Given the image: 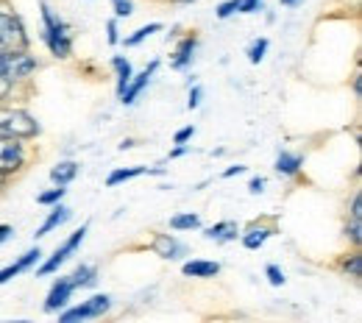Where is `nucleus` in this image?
I'll list each match as a JSON object with an SVG mask.
<instances>
[{
    "label": "nucleus",
    "mask_w": 362,
    "mask_h": 323,
    "mask_svg": "<svg viewBox=\"0 0 362 323\" xmlns=\"http://www.w3.org/2000/svg\"><path fill=\"white\" fill-rule=\"evenodd\" d=\"M120 28H117V17H112L109 23H106V42L109 45H120Z\"/></svg>",
    "instance_id": "c85d7f7f"
},
{
    "label": "nucleus",
    "mask_w": 362,
    "mask_h": 323,
    "mask_svg": "<svg viewBox=\"0 0 362 323\" xmlns=\"http://www.w3.org/2000/svg\"><path fill=\"white\" fill-rule=\"evenodd\" d=\"M73 293H76V287H73L70 276H59L53 284H50V290H47L42 310H45V312H62V310L70 304Z\"/></svg>",
    "instance_id": "6e6552de"
},
{
    "label": "nucleus",
    "mask_w": 362,
    "mask_h": 323,
    "mask_svg": "<svg viewBox=\"0 0 362 323\" xmlns=\"http://www.w3.org/2000/svg\"><path fill=\"white\" fill-rule=\"evenodd\" d=\"M187 151H189V148H187V145H176V148H173V151H170V153H168V156H170V159H181V156H184V153H187Z\"/></svg>",
    "instance_id": "4c0bfd02"
},
{
    "label": "nucleus",
    "mask_w": 362,
    "mask_h": 323,
    "mask_svg": "<svg viewBox=\"0 0 362 323\" xmlns=\"http://www.w3.org/2000/svg\"><path fill=\"white\" fill-rule=\"evenodd\" d=\"M25 47H31V40L23 17L8 6H0V53H14Z\"/></svg>",
    "instance_id": "7ed1b4c3"
},
{
    "label": "nucleus",
    "mask_w": 362,
    "mask_h": 323,
    "mask_svg": "<svg viewBox=\"0 0 362 323\" xmlns=\"http://www.w3.org/2000/svg\"><path fill=\"white\" fill-rule=\"evenodd\" d=\"M201 100H204V87H201V84H195V87L189 90V98H187V109H198V106H201Z\"/></svg>",
    "instance_id": "7c9ffc66"
},
{
    "label": "nucleus",
    "mask_w": 362,
    "mask_h": 323,
    "mask_svg": "<svg viewBox=\"0 0 362 323\" xmlns=\"http://www.w3.org/2000/svg\"><path fill=\"white\" fill-rule=\"evenodd\" d=\"M245 170H248L245 165H231V168H226V170H223V179H234V176H243Z\"/></svg>",
    "instance_id": "f704fd0d"
},
{
    "label": "nucleus",
    "mask_w": 362,
    "mask_h": 323,
    "mask_svg": "<svg viewBox=\"0 0 362 323\" xmlns=\"http://www.w3.org/2000/svg\"><path fill=\"white\" fill-rule=\"evenodd\" d=\"M70 218H73V209H70V206H64L62 201H59V204H53V206H50V212H47V218L42 221V226L37 229V234H34V237L40 240V237H45V234H50V231L62 229V226H64Z\"/></svg>",
    "instance_id": "dca6fc26"
},
{
    "label": "nucleus",
    "mask_w": 362,
    "mask_h": 323,
    "mask_svg": "<svg viewBox=\"0 0 362 323\" xmlns=\"http://www.w3.org/2000/svg\"><path fill=\"white\" fill-rule=\"evenodd\" d=\"M195 47H198V34L192 31V34H187V37H181L179 42H176V50H173V59H170V67L173 70H187L189 64H192V59H195Z\"/></svg>",
    "instance_id": "ddd939ff"
},
{
    "label": "nucleus",
    "mask_w": 362,
    "mask_h": 323,
    "mask_svg": "<svg viewBox=\"0 0 362 323\" xmlns=\"http://www.w3.org/2000/svg\"><path fill=\"white\" fill-rule=\"evenodd\" d=\"M262 11V0H240V14H257Z\"/></svg>",
    "instance_id": "473e14b6"
},
{
    "label": "nucleus",
    "mask_w": 362,
    "mask_h": 323,
    "mask_svg": "<svg viewBox=\"0 0 362 323\" xmlns=\"http://www.w3.org/2000/svg\"><path fill=\"white\" fill-rule=\"evenodd\" d=\"M87 234H90V223H81L78 229L73 231V234H70V237H67V240H64V242H62V245L47 257L45 262H40V265L34 268V271H37V276L42 278V276L56 274V271H59V268H62V265H64V262H67V259L81 248V242L87 240Z\"/></svg>",
    "instance_id": "20e7f679"
},
{
    "label": "nucleus",
    "mask_w": 362,
    "mask_h": 323,
    "mask_svg": "<svg viewBox=\"0 0 362 323\" xmlns=\"http://www.w3.org/2000/svg\"><path fill=\"white\" fill-rule=\"evenodd\" d=\"M112 70H115V76H117V95H120L129 87V81H132V76H134V67H132V61H129L126 56H112Z\"/></svg>",
    "instance_id": "412c9836"
},
{
    "label": "nucleus",
    "mask_w": 362,
    "mask_h": 323,
    "mask_svg": "<svg viewBox=\"0 0 362 323\" xmlns=\"http://www.w3.org/2000/svg\"><path fill=\"white\" fill-rule=\"evenodd\" d=\"M170 229L173 231H195L201 229V215L198 212H181L170 218Z\"/></svg>",
    "instance_id": "b1692460"
},
{
    "label": "nucleus",
    "mask_w": 362,
    "mask_h": 323,
    "mask_svg": "<svg viewBox=\"0 0 362 323\" xmlns=\"http://www.w3.org/2000/svg\"><path fill=\"white\" fill-rule=\"evenodd\" d=\"M8 182H11V179H8V176H3V173H0V195H3V192H6V187H8Z\"/></svg>",
    "instance_id": "ea45409f"
},
{
    "label": "nucleus",
    "mask_w": 362,
    "mask_h": 323,
    "mask_svg": "<svg viewBox=\"0 0 362 323\" xmlns=\"http://www.w3.org/2000/svg\"><path fill=\"white\" fill-rule=\"evenodd\" d=\"M109 310H112V295L95 293L87 301H81V304H76V307H70V310H62V312H59V321L62 323L92 321V318H103Z\"/></svg>",
    "instance_id": "39448f33"
},
{
    "label": "nucleus",
    "mask_w": 362,
    "mask_h": 323,
    "mask_svg": "<svg viewBox=\"0 0 362 323\" xmlns=\"http://www.w3.org/2000/svg\"><path fill=\"white\" fill-rule=\"evenodd\" d=\"M40 134H42V126L28 109L0 103V139H23V142H28V139H37Z\"/></svg>",
    "instance_id": "f03ea898"
},
{
    "label": "nucleus",
    "mask_w": 362,
    "mask_h": 323,
    "mask_svg": "<svg viewBox=\"0 0 362 323\" xmlns=\"http://www.w3.org/2000/svg\"><path fill=\"white\" fill-rule=\"evenodd\" d=\"M42 262V248L37 245V248H28L23 257H17L11 265H6V268H0V284H6L8 278L20 276V274H25V271H34L37 265Z\"/></svg>",
    "instance_id": "9b49d317"
},
{
    "label": "nucleus",
    "mask_w": 362,
    "mask_h": 323,
    "mask_svg": "<svg viewBox=\"0 0 362 323\" xmlns=\"http://www.w3.org/2000/svg\"><path fill=\"white\" fill-rule=\"evenodd\" d=\"M265 276H268V281H271L273 287H281V284L287 281V278H284V271H281L279 265H268V268H265Z\"/></svg>",
    "instance_id": "c756f323"
},
{
    "label": "nucleus",
    "mask_w": 362,
    "mask_h": 323,
    "mask_svg": "<svg viewBox=\"0 0 362 323\" xmlns=\"http://www.w3.org/2000/svg\"><path fill=\"white\" fill-rule=\"evenodd\" d=\"M8 64H11V53H0V78H8Z\"/></svg>",
    "instance_id": "c9c22d12"
},
{
    "label": "nucleus",
    "mask_w": 362,
    "mask_h": 323,
    "mask_svg": "<svg viewBox=\"0 0 362 323\" xmlns=\"http://www.w3.org/2000/svg\"><path fill=\"white\" fill-rule=\"evenodd\" d=\"M343 234H346V240H349L354 248H360L362 245V192L360 189L351 195V204H349V215H346Z\"/></svg>",
    "instance_id": "1a4fd4ad"
},
{
    "label": "nucleus",
    "mask_w": 362,
    "mask_h": 323,
    "mask_svg": "<svg viewBox=\"0 0 362 323\" xmlns=\"http://www.w3.org/2000/svg\"><path fill=\"white\" fill-rule=\"evenodd\" d=\"M204 237L212 242H234V240H240V226H237V221H218L215 226L204 229Z\"/></svg>",
    "instance_id": "a211bd4d"
},
{
    "label": "nucleus",
    "mask_w": 362,
    "mask_h": 323,
    "mask_svg": "<svg viewBox=\"0 0 362 323\" xmlns=\"http://www.w3.org/2000/svg\"><path fill=\"white\" fill-rule=\"evenodd\" d=\"M337 268H340L349 278L360 281L362 278V251L360 248H354V251L343 254V257H340V262H337Z\"/></svg>",
    "instance_id": "aec40b11"
},
{
    "label": "nucleus",
    "mask_w": 362,
    "mask_h": 323,
    "mask_svg": "<svg viewBox=\"0 0 362 323\" xmlns=\"http://www.w3.org/2000/svg\"><path fill=\"white\" fill-rule=\"evenodd\" d=\"M234 14H240V0H223V3H218V8H215V17H218V20H228V17H234Z\"/></svg>",
    "instance_id": "cd10ccee"
},
{
    "label": "nucleus",
    "mask_w": 362,
    "mask_h": 323,
    "mask_svg": "<svg viewBox=\"0 0 362 323\" xmlns=\"http://www.w3.org/2000/svg\"><path fill=\"white\" fill-rule=\"evenodd\" d=\"M276 231H279L276 221H271V223H268V221H254V223H248L245 229H240V242H243V248H248V251H259Z\"/></svg>",
    "instance_id": "0eeeda50"
},
{
    "label": "nucleus",
    "mask_w": 362,
    "mask_h": 323,
    "mask_svg": "<svg viewBox=\"0 0 362 323\" xmlns=\"http://www.w3.org/2000/svg\"><path fill=\"white\" fill-rule=\"evenodd\" d=\"M195 137V126H184L176 131V137H173V145H187L189 139Z\"/></svg>",
    "instance_id": "2f4dec72"
},
{
    "label": "nucleus",
    "mask_w": 362,
    "mask_h": 323,
    "mask_svg": "<svg viewBox=\"0 0 362 323\" xmlns=\"http://www.w3.org/2000/svg\"><path fill=\"white\" fill-rule=\"evenodd\" d=\"M151 251L156 254V257H162V259H179L187 254V245L176 240V234H162V231H156L153 234V240H151Z\"/></svg>",
    "instance_id": "f8f14e48"
},
{
    "label": "nucleus",
    "mask_w": 362,
    "mask_h": 323,
    "mask_svg": "<svg viewBox=\"0 0 362 323\" xmlns=\"http://www.w3.org/2000/svg\"><path fill=\"white\" fill-rule=\"evenodd\" d=\"M265 184H268L265 176H254V179L248 182V192H251V195H259V192H265Z\"/></svg>",
    "instance_id": "72a5a7b5"
},
{
    "label": "nucleus",
    "mask_w": 362,
    "mask_h": 323,
    "mask_svg": "<svg viewBox=\"0 0 362 323\" xmlns=\"http://www.w3.org/2000/svg\"><path fill=\"white\" fill-rule=\"evenodd\" d=\"M279 3H281V6H298L301 0H279Z\"/></svg>",
    "instance_id": "79ce46f5"
},
{
    "label": "nucleus",
    "mask_w": 362,
    "mask_h": 323,
    "mask_svg": "<svg viewBox=\"0 0 362 323\" xmlns=\"http://www.w3.org/2000/svg\"><path fill=\"white\" fill-rule=\"evenodd\" d=\"M268 47H271V42H268V37H257L251 45H248V61L251 64H259L262 59H265V53H268Z\"/></svg>",
    "instance_id": "393cba45"
},
{
    "label": "nucleus",
    "mask_w": 362,
    "mask_h": 323,
    "mask_svg": "<svg viewBox=\"0 0 362 323\" xmlns=\"http://www.w3.org/2000/svg\"><path fill=\"white\" fill-rule=\"evenodd\" d=\"M64 192H67L64 187L53 184L50 189H45V192L37 195V204H40V206H53V204H59V201L64 198Z\"/></svg>",
    "instance_id": "a878e982"
},
{
    "label": "nucleus",
    "mask_w": 362,
    "mask_h": 323,
    "mask_svg": "<svg viewBox=\"0 0 362 323\" xmlns=\"http://www.w3.org/2000/svg\"><path fill=\"white\" fill-rule=\"evenodd\" d=\"M139 176H165V168H142V165H136V168H117V170H112L106 176V187L126 184V182L139 179Z\"/></svg>",
    "instance_id": "4468645a"
},
{
    "label": "nucleus",
    "mask_w": 362,
    "mask_h": 323,
    "mask_svg": "<svg viewBox=\"0 0 362 323\" xmlns=\"http://www.w3.org/2000/svg\"><path fill=\"white\" fill-rule=\"evenodd\" d=\"M70 281L76 290H90L98 284V268L95 265H78L73 274H70Z\"/></svg>",
    "instance_id": "4be33fe9"
},
{
    "label": "nucleus",
    "mask_w": 362,
    "mask_h": 323,
    "mask_svg": "<svg viewBox=\"0 0 362 323\" xmlns=\"http://www.w3.org/2000/svg\"><path fill=\"white\" fill-rule=\"evenodd\" d=\"M156 70H159V59H153L142 73H134V76H132V81H129V87L120 93V103H123V106L136 103V98L145 93V87L151 84V78L156 76Z\"/></svg>",
    "instance_id": "9d476101"
},
{
    "label": "nucleus",
    "mask_w": 362,
    "mask_h": 323,
    "mask_svg": "<svg viewBox=\"0 0 362 323\" xmlns=\"http://www.w3.org/2000/svg\"><path fill=\"white\" fill-rule=\"evenodd\" d=\"M11 234H14V229H11L8 223H0V245H3V242H6Z\"/></svg>",
    "instance_id": "e433bc0d"
},
{
    "label": "nucleus",
    "mask_w": 362,
    "mask_h": 323,
    "mask_svg": "<svg viewBox=\"0 0 362 323\" xmlns=\"http://www.w3.org/2000/svg\"><path fill=\"white\" fill-rule=\"evenodd\" d=\"M176 3H195V0H176Z\"/></svg>",
    "instance_id": "37998d69"
},
{
    "label": "nucleus",
    "mask_w": 362,
    "mask_h": 323,
    "mask_svg": "<svg viewBox=\"0 0 362 323\" xmlns=\"http://www.w3.org/2000/svg\"><path fill=\"white\" fill-rule=\"evenodd\" d=\"M181 274L187 278H212L221 274V262H212V259H187L181 265Z\"/></svg>",
    "instance_id": "f3484780"
},
{
    "label": "nucleus",
    "mask_w": 362,
    "mask_h": 323,
    "mask_svg": "<svg viewBox=\"0 0 362 323\" xmlns=\"http://www.w3.org/2000/svg\"><path fill=\"white\" fill-rule=\"evenodd\" d=\"M273 170H276L279 176H284V179H296V176H301V170H304V156H301V153H293V151H279Z\"/></svg>",
    "instance_id": "2eb2a0df"
},
{
    "label": "nucleus",
    "mask_w": 362,
    "mask_h": 323,
    "mask_svg": "<svg viewBox=\"0 0 362 323\" xmlns=\"http://www.w3.org/2000/svg\"><path fill=\"white\" fill-rule=\"evenodd\" d=\"M0 145H3V139H0Z\"/></svg>",
    "instance_id": "c03bdc74"
},
{
    "label": "nucleus",
    "mask_w": 362,
    "mask_h": 323,
    "mask_svg": "<svg viewBox=\"0 0 362 323\" xmlns=\"http://www.w3.org/2000/svg\"><path fill=\"white\" fill-rule=\"evenodd\" d=\"M162 28H165L162 23H148V25H139L136 31H132L129 37H123L120 42H123V45H126V47H136V45H142L145 40H151L153 34H159Z\"/></svg>",
    "instance_id": "5701e85b"
},
{
    "label": "nucleus",
    "mask_w": 362,
    "mask_h": 323,
    "mask_svg": "<svg viewBox=\"0 0 362 323\" xmlns=\"http://www.w3.org/2000/svg\"><path fill=\"white\" fill-rule=\"evenodd\" d=\"M40 17H42V42L53 59H70L73 56V34L70 25L50 8L47 0H40Z\"/></svg>",
    "instance_id": "f257e3e1"
},
{
    "label": "nucleus",
    "mask_w": 362,
    "mask_h": 323,
    "mask_svg": "<svg viewBox=\"0 0 362 323\" xmlns=\"http://www.w3.org/2000/svg\"><path fill=\"white\" fill-rule=\"evenodd\" d=\"M78 170H81V165L78 162H73V159H62V162H56L53 168H50V182L59 187H67L76 182V176H78Z\"/></svg>",
    "instance_id": "6ab92c4d"
},
{
    "label": "nucleus",
    "mask_w": 362,
    "mask_h": 323,
    "mask_svg": "<svg viewBox=\"0 0 362 323\" xmlns=\"http://www.w3.org/2000/svg\"><path fill=\"white\" fill-rule=\"evenodd\" d=\"M126 148H134V139H123L120 142V151H126Z\"/></svg>",
    "instance_id": "a19ab883"
},
{
    "label": "nucleus",
    "mask_w": 362,
    "mask_h": 323,
    "mask_svg": "<svg viewBox=\"0 0 362 323\" xmlns=\"http://www.w3.org/2000/svg\"><path fill=\"white\" fill-rule=\"evenodd\" d=\"M28 159H31V153L23 139H3V145H0V173L3 176L14 179L17 173H23L28 168Z\"/></svg>",
    "instance_id": "423d86ee"
},
{
    "label": "nucleus",
    "mask_w": 362,
    "mask_h": 323,
    "mask_svg": "<svg viewBox=\"0 0 362 323\" xmlns=\"http://www.w3.org/2000/svg\"><path fill=\"white\" fill-rule=\"evenodd\" d=\"M112 3V11L117 20H129L134 14V0H109Z\"/></svg>",
    "instance_id": "bb28decb"
},
{
    "label": "nucleus",
    "mask_w": 362,
    "mask_h": 323,
    "mask_svg": "<svg viewBox=\"0 0 362 323\" xmlns=\"http://www.w3.org/2000/svg\"><path fill=\"white\" fill-rule=\"evenodd\" d=\"M351 87H354V95H357V98H362V76H360V73H354Z\"/></svg>",
    "instance_id": "58836bf2"
}]
</instances>
